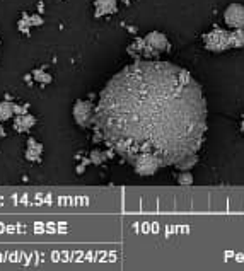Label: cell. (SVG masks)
Wrapping results in <instances>:
<instances>
[{"label":"cell","mask_w":244,"mask_h":271,"mask_svg":"<svg viewBox=\"0 0 244 271\" xmlns=\"http://www.w3.org/2000/svg\"><path fill=\"white\" fill-rule=\"evenodd\" d=\"M205 48L210 51H224L227 48H232L230 45V33L224 29H213L203 36Z\"/></svg>","instance_id":"3"},{"label":"cell","mask_w":244,"mask_h":271,"mask_svg":"<svg viewBox=\"0 0 244 271\" xmlns=\"http://www.w3.org/2000/svg\"><path fill=\"white\" fill-rule=\"evenodd\" d=\"M92 124L128 161L152 152L162 166H176L202 145L207 102L185 68L168 62H137L106 84Z\"/></svg>","instance_id":"1"},{"label":"cell","mask_w":244,"mask_h":271,"mask_svg":"<svg viewBox=\"0 0 244 271\" xmlns=\"http://www.w3.org/2000/svg\"><path fill=\"white\" fill-rule=\"evenodd\" d=\"M14 107H16V104H12L11 101L0 102V121H7V119H11L12 116L16 114Z\"/></svg>","instance_id":"10"},{"label":"cell","mask_w":244,"mask_h":271,"mask_svg":"<svg viewBox=\"0 0 244 271\" xmlns=\"http://www.w3.org/2000/svg\"><path fill=\"white\" fill-rule=\"evenodd\" d=\"M168 48H169L168 38L157 31L147 34L145 40L142 41V55H145V57L157 55V53H161V51H166Z\"/></svg>","instance_id":"4"},{"label":"cell","mask_w":244,"mask_h":271,"mask_svg":"<svg viewBox=\"0 0 244 271\" xmlns=\"http://www.w3.org/2000/svg\"><path fill=\"white\" fill-rule=\"evenodd\" d=\"M36 123V118L29 113H24V114H17L16 119H14V128L17 131H28L31 130Z\"/></svg>","instance_id":"8"},{"label":"cell","mask_w":244,"mask_h":271,"mask_svg":"<svg viewBox=\"0 0 244 271\" xmlns=\"http://www.w3.org/2000/svg\"><path fill=\"white\" fill-rule=\"evenodd\" d=\"M196 162H198V156H196V154H191V156L181 159V161H179L178 164H176V167H178V169L188 171V169H191V167H193Z\"/></svg>","instance_id":"11"},{"label":"cell","mask_w":244,"mask_h":271,"mask_svg":"<svg viewBox=\"0 0 244 271\" xmlns=\"http://www.w3.org/2000/svg\"><path fill=\"white\" fill-rule=\"evenodd\" d=\"M224 19L229 28L242 29L244 28V7L239 6V4H230V6L225 9Z\"/></svg>","instance_id":"6"},{"label":"cell","mask_w":244,"mask_h":271,"mask_svg":"<svg viewBox=\"0 0 244 271\" xmlns=\"http://www.w3.org/2000/svg\"><path fill=\"white\" fill-rule=\"evenodd\" d=\"M230 45H232V48H241V46H244L242 29H234V31L230 33Z\"/></svg>","instance_id":"12"},{"label":"cell","mask_w":244,"mask_h":271,"mask_svg":"<svg viewBox=\"0 0 244 271\" xmlns=\"http://www.w3.org/2000/svg\"><path fill=\"white\" fill-rule=\"evenodd\" d=\"M162 166L161 159L152 152H144L139 154L134 159V167H135V173L140 176H152L156 174V171Z\"/></svg>","instance_id":"2"},{"label":"cell","mask_w":244,"mask_h":271,"mask_svg":"<svg viewBox=\"0 0 244 271\" xmlns=\"http://www.w3.org/2000/svg\"><path fill=\"white\" fill-rule=\"evenodd\" d=\"M91 162L92 164H96V166H99L104 162V156L101 154V150H92L91 152Z\"/></svg>","instance_id":"14"},{"label":"cell","mask_w":244,"mask_h":271,"mask_svg":"<svg viewBox=\"0 0 244 271\" xmlns=\"http://www.w3.org/2000/svg\"><path fill=\"white\" fill-rule=\"evenodd\" d=\"M178 183L179 184H191V183H193V176H191V173H188V171H186V173H183L178 178Z\"/></svg>","instance_id":"15"},{"label":"cell","mask_w":244,"mask_h":271,"mask_svg":"<svg viewBox=\"0 0 244 271\" xmlns=\"http://www.w3.org/2000/svg\"><path fill=\"white\" fill-rule=\"evenodd\" d=\"M43 156V145L38 140L29 139L28 147H26V159L31 162H38Z\"/></svg>","instance_id":"7"},{"label":"cell","mask_w":244,"mask_h":271,"mask_svg":"<svg viewBox=\"0 0 244 271\" xmlns=\"http://www.w3.org/2000/svg\"><path fill=\"white\" fill-rule=\"evenodd\" d=\"M34 79L41 84H50L51 82V75L46 74L45 70H34Z\"/></svg>","instance_id":"13"},{"label":"cell","mask_w":244,"mask_h":271,"mask_svg":"<svg viewBox=\"0 0 244 271\" xmlns=\"http://www.w3.org/2000/svg\"><path fill=\"white\" fill-rule=\"evenodd\" d=\"M94 7H96V16H108L113 14L116 11V0H96L94 2Z\"/></svg>","instance_id":"9"},{"label":"cell","mask_w":244,"mask_h":271,"mask_svg":"<svg viewBox=\"0 0 244 271\" xmlns=\"http://www.w3.org/2000/svg\"><path fill=\"white\" fill-rule=\"evenodd\" d=\"M72 113H74V119H75V123L79 124V126L87 128L89 124H92L94 107H92V104L89 101H82V99H79V101L74 104Z\"/></svg>","instance_id":"5"},{"label":"cell","mask_w":244,"mask_h":271,"mask_svg":"<svg viewBox=\"0 0 244 271\" xmlns=\"http://www.w3.org/2000/svg\"><path fill=\"white\" fill-rule=\"evenodd\" d=\"M6 137V130H4V126L0 124V139H4Z\"/></svg>","instance_id":"16"}]
</instances>
